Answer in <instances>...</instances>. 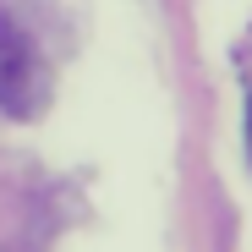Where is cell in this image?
Here are the masks:
<instances>
[{
  "instance_id": "obj_1",
  "label": "cell",
  "mask_w": 252,
  "mask_h": 252,
  "mask_svg": "<svg viewBox=\"0 0 252 252\" xmlns=\"http://www.w3.org/2000/svg\"><path fill=\"white\" fill-rule=\"evenodd\" d=\"M50 104V66L38 55V44L11 22L0 17V110L11 121H33Z\"/></svg>"
}]
</instances>
